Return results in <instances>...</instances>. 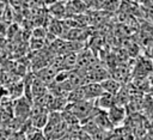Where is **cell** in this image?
Returning <instances> with one entry per match:
<instances>
[{"instance_id":"cell-4","label":"cell","mask_w":153,"mask_h":140,"mask_svg":"<svg viewBox=\"0 0 153 140\" xmlns=\"http://www.w3.org/2000/svg\"><path fill=\"white\" fill-rule=\"evenodd\" d=\"M106 115H108V118L110 121V123L112 126L115 124H118L121 123L124 117H126V108L122 106V105H117L115 104L112 108H110L108 111H106Z\"/></svg>"},{"instance_id":"cell-2","label":"cell","mask_w":153,"mask_h":140,"mask_svg":"<svg viewBox=\"0 0 153 140\" xmlns=\"http://www.w3.org/2000/svg\"><path fill=\"white\" fill-rule=\"evenodd\" d=\"M87 8L86 2L82 0H71L65 4V16L73 17V16H81Z\"/></svg>"},{"instance_id":"cell-7","label":"cell","mask_w":153,"mask_h":140,"mask_svg":"<svg viewBox=\"0 0 153 140\" xmlns=\"http://www.w3.org/2000/svg\"><path fill=\"white\" fill-rule=\"evenodd\" d=\"M14 111H16V115L20 117H26L27 115H30L31 108H30L29 99L26 97H19V99L14 105Z\"/></svg>"},{"instance_id":"cell-1","label":"cell","mask_w":153,"mask_h":140,"mask_svg":"<svg viewBox=\"0 0 153 140\" xmlns=\"http://www.w3.org/2000/svg\"><path fill=\"white\" fill-rule=\"evenodd\" d=\"M67 111L74 115L78 120H85L93 115L96 106L94 101H80L75 103H67Z\"/></svg>"},{"instance_id":"cell-8","label":"cell","mask_w":153,"mask_h":140,"mask_svg":"<svg viewBox=\"0 0 153 140\" xmlns=\"http://www.w3.org/2000/svg\"><path fill=\"white\" fill-rule=\"evenodd\" d=\"M49 11L53 14L54 19L61 20V18L65 17V4L60 2V1H56L54 5H51V7H50Z\"/></svg>"},{"instance_id":"cell-3","label":"cell","mask_w":153,"mask_h":140,"mask_svg":"<svg viewBox=\"0 0 153 140\" xmlns=\"http://www.w3.org/2000/svg\"><path fill=\"white\" fill-rule=\"evenodd\" d=\"M81 89L84 91L86 101H94L102 93H104V91H103V89H102L99 83H87V84L81 85Z\"/></svg>"},{"instance_id":"cell-5","label":"cell","mask_w":153,"mask_h":140,"mask_svg":"<svg viewBox=\"0 0 153 140\" xmlns=\"http://www.w3.org/2000/svg\"><path fill=\"white\" fill-rule=\"evenodd\" d=\"M115 96L109 95V93H102L97 99H94V106L98 110H109L110 108H112L115 105Z\"/></svg>"},{"instance_id":"cell-6","label":"cell","mask_w":153,"mask_h":140,"mask_svg":"<svg viewBox=\"0 0 153 140\" xmlns=\"http://www.w3.org/2000/svg\"><path fill=\"white\" fill-rule=\"evenodd\" d=\"M99 84H100V86H102V89L105 93H109V95H112V96H115L120 91V89L122 87L121 83H118L117 80H115L114 78H110V77L108 79L100 81Z\"/></svg>"}]
</instances>
